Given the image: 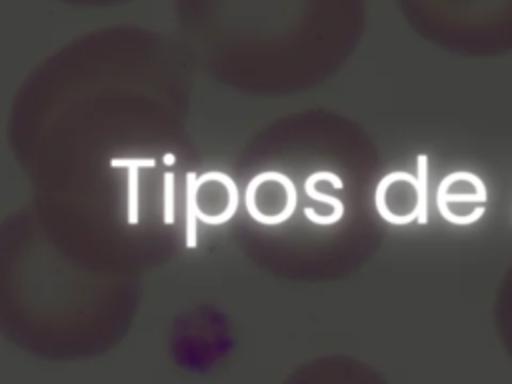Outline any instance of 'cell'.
Returning a JSON list of instances; mask_svg holds the SVG:
<instances>
[{
  "mask_svg": "<svg viewBox=\"0 0 512 384\" xmlns=\"http://www.w3.org/2000/svg\"><path fill=\"white\" fill-rule=\"evenodd\" d=\"M426 42L466 58L512 54V0H396Z\"/></svg>",
  "mask_w": 512,
  "mask_h": 384,
  "instance_id": "obj_6",
  "label": "cell"
},
{
  "mask_svg": "<svg viewBox=\"0 0 512 384\" xmlns=\"http://www.w3.org/2000/svg\"><path fill=\"white\" fill-rule=\"evenodd\" d=\"M488 190L484 180L468 170L446 174L436 188L434 204L440 216L454 226H470L486 212Z\"/></svg>",
  "mask_w": 512,
  "mask_h": 384,
  "instance_id": "obj_8",
  "label": "cell"
},
{
  "mask_svg": "<svg viewBox=\"0 0 512 384\" xmlns=\"http://www.w3.org/2000/svg\"><path fill=\"white\" fill-rule=\"evenodd\" d=\"M194 70L248 98H288L334 78L366 32V0H174Z\"/></svg>",
  "mask_w": 512,
  "mask_h": 384,
  "instance_id": "obj_3",
  "label": "cell"
},
{
  "mask_svg": "<svg viewBox=\"0 0 512 384\" xmlns=\"http://www.w3.org/2000/svg\"><path fill=\"white\" fill-rule=\"evenodd\" d=\"M70 6H80V8H110V6H120L132 0H60Z\"/></svg>",
  "mask_w": 512,
  "mask_h": 384,
  "instance_id": "obj_12",
  "label": "cell"
},
{
  "mask_svg": "<svg viewBox=\"0 0 512 384\" xmlns=\"http://www.w3.org/2000/svg\"><path fill=\"white\" fill-rule=\"evenodd\" d=\"M384 224L408 226L428 222V156L418 154L416 176L404 170L382 174L374 194Z\"/></svg>",
  "mask_w": 512,
  "mask_h": 384,
  "instance_id": "obj_7",
  "label": "cell"
},
{
  "mask_svg": "<svg viewBox=\"0 0 512 384\" xmlns=\"http://www.w3.org/2000/svg\"><path fill=\"white\" fill-rule=\"evenodd\" d=\"M496 334L512 360V264L506 268L494 296Z\"/></svg>",
  "mask_w": 512,
  "mask_h": 384,
  "instance_id": "obj_11",
  "label": "cell"
},
{
  "mask_svg": "<svg viewBox=\"0 0 512 384\" xmlns=\"http://www.w3.org/2000/svg\"><path fill=\"white\" fill-rule=\"evenodd\" d=\"M200 174L188 116L152 94L106 88L50 122L24 176L38 224L64 254L142 278L192 242Z\"/></svg>",
  "mask_w": 512,
  "mask_h": 384,
  "instance_id": "obj_1",
  "label": "cell"
},
{
  "mask_svg": "<svg viewBox=\"0 0 512 384\" xmlns=\"http://www.w3.org/2000/svg\"><path fill=\"white\" fill-rule=\"evenodd\" d=\"M142 278L102 274L64 254L30 204L0 220V336L48 362L112 352L132 330Z\"/></svg>",
  "mask_w": 512,
  "mask_h": 384,
  "instance_id": "obj_4",
  "label": "cell"
},
{
  "mask_svg": "<svg viewBox=\"0 0 512 384\" xmlns=\"http://www.w3.org/2000/svg\"><path fill=\"white\" fill-rule=\"evenodd\" d=\"M382 170L378 144L354 118L330 108L278 116L234 160L228 236L248 262L278 280H346L384 242L374 204Z\"/></svg>",
  "mask_w": 512,
  "mask_h": 384,
  "instance_id": "obj_2",
  "label": "cell"
},
{
  "mask_svg": "<svg viewBox=\"0 0 512 384\" xmlns=\"http://www.w3.org/2000/svg\"><path fill=\"white\" fill-rule=\"evenodd\" d=\"M236 206L230 172H202L192 192L194 220L206 226H226Z\"/></svg>",
  "mask_w": 512,
  "mask_h": 384,
  "instance_id": "obj_10",
  "label": "cell"
},
{
  "mask_svg": "<svg viewBox=\"0 0 512 384\" xmlns=\"http://www.w3.org/2000/svg\"><path fill=\"white\" fill-rule=\"evenodd\" d=\"M282 384H390L372 364L350 354H324L296 366Z\"/></svg>",
  "mask_w": 512,
  "mask_h": 384,
  "instance_id": "obj_9",
  "label": "cell"
},
{
  "mask_svg": "<svg viewBox=\"0 0 512 384\" xmlns=\"http://www.w3.org/2000/svg\"><path fill=\"white\" fill-rule=\"evenodd\" d=\"M194 64L178 38L116 24L64 44L36 64L14 92L6 118V144L26 174L50 122L72 102L106 88L152 94L190 116Z\"/></svg>",
  "mask_w": 512,
  "mask_h": 384,
  "instance_id": "obj_5",
  "label": "cell"
}]
</instances>
